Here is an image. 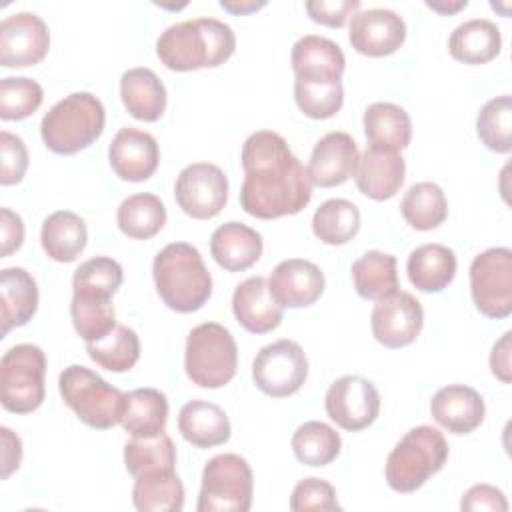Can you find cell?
Listing matches in <instances>:
<instances>
[{
	"mask_svg": "<svg viewBox=\"0 0 512 512\" xmlns=\"http://www.w3.org/2000/svg\"><path fill=\"white\" fill-rule=\"evenodd\" d=\"M0 152H2V170H0V184L10 186L18 184L28 168V150L20 136L2 130L0 132Z\"/></svg>",
	"mask_w": 512,
	"mask_h": 512,
	"instance_id": "obj_47",
	"label": "cell"
},
{
	"mask_svg": "<svg viewBox=\"0 0 512 512\" xmlns=\"http://www.w3.org/2000/svg\"><path fill=\"white\" fill-rule=\"evenodd\" d=\"M0 238H2V250H0L2 258L16 252L24 242V222L10 208H0Z\"/></svg>",
	"mask_w": 512,
	"mask_h": 512,
	"instance_id": "obj_50",
	"label": "cell"
},
{
	"mask_svg": "<svg viewBox=\"0 0 512 512\" xmlns=\"http://www.w3.org/2000/svg\"><path fill=\"white\" fill-rule=\"evenodd\" d=\"M324 406L332 422L348 432H358L378 418L380 394L370 380L348 374L330 384Z\"/></svg>",
	"mask_w": 512,
	"mask_h": 512,
	"instance_id": "obj_13",
	"label": "cell"
},
{
	"mask_svg": "<svg viewBox=\"0 0 512 512\" xmlns=\"http://www.w3.org/2000/svg\"><path fill=\"white\" fill-rule=\"evenodd\" d=\"M448 460L444 434L428 424L408 430L386 458L384 476L394 492L410 494L438 474Z\"/></svg>",
	"mask_w": 512,
	"mask_h": 512,
	"instance_id": "obj_5",
	"label": "cell"
},
{
	"mask_svg": "<svg viewBox=\"0 0 512 512\" xmlns=\"http://www.w3.org/2000/svg\"><path fill=\"white\" fill-rule=\"evenodd\" d=\"M104 122L106 110L94 94L72 92L44 114L40 136L50 152L72 156L100 138Z\"/></svg>",
	"mask_w": 512,
	"mask_h": 512,
	"instance_id": "obj_4",
	"label": "cell"
},
{
	"mask_svg": "<svg viewBox=\"0 0 512 512\" xmlns=\"http://www.w3.org/2000/svg\"><path fill=\"white\" fill-rule=\"evenodd\" d=\"M360 10V0H310L306 2V12L310 20L330 26L342 28L348 18H352Z\"/></svg>",
	"mask_w": 512,
	"mask_h": 512,
	"instance_id": "obj_48",
	"label": "cell"
},
{
	"mask_svg": "<svg viewBox=\"0 0 512 512\" xmlns=\"http://www.w3.org/2000/svg\"><path fill=\"white\" fill-rule=\"evenodd\" d=\"M348 40L352 48L364 56H390L404 44L406 24L402 16L388 8L358 10L350 18Z\"/></svg>",
	"mask_w": 512,
	"mask_h": 512,
	"instance_id": "obj_16",
	"label": "cell"
},
{
	"mask_svg": "<svg viewBox=\"0 0 512 512\" xmlns=\"http://www.w3.org/2000/svg\"><path fill=\"white\" fill-rule=\"evenodd\" d=\"M38 308V286L24 268H4L0 274V320L2 336L12 328L24 326Z\"/></svg>",
	"mask_w": 512,
	"mask_h": 512,
	"instance_id": "obj_25",
	"label": "cell"
},
{
	"mask_svg": "<svg viewBox=\"0 0 512 512\" xmlns=\"http://www.w3.org/2000/svg\"><path fill=\"white\" fill-rule=\"evenodd\" d=\"M476 134L480 142L498 154L512 150V98L510 94L488 100L476 118Z\"/></svg>",
	"mask_w": 512,
	"mask_h": 512,
	"instance_id": "obj_42",
	"label": "cell"
},
{
	"mask_svg": "<svg viewBox=\"0 0 512 512\" xmlns=\"http://www.w3.org/2000/svg\"><path fill=\"white\" fill-rule=\"evenodd\" d=\"M234 48V30L216 18H196L172 24L156 40L160 62L174 72L216 68L234 54Z\"/></svg>",
	"mask_w": 512,
	"mask_h": 512,
	"instance_id": "obj_2",
	"label": "cell"
},
{
	"mask_svg": "<svg viewBox=\"0 0 512 512\" xmlns=\"http://www.w3.org/2000/svg\"><path fill=\"white\" fill-rule=\"evenodd\" d=\"M184 368L200 388L226 386L238 368V348L230 330L218 322L194 326L186 338Z\"/></svg>",
	"mask_w": 512,
	"mask_h": 512,
	"instance_id": "obj_6",
	"label": "cell"
},
{
	"mask_svg": "<svg viewBox=\"0 0 512 512\" xmlns=\"http://www.w3.org/2000/svg\"><path fill=\"white\" fill-rule=\"evenodd\" d=\"M132 502L140 512H180L184 486L174 470H156L136 476Z\"/></svg>",
	"mask_w": 512,
	"mask_h": 512,
	"instance_id": "obj_34",
	"label": "cell"
},
{
	"mask_svg": "<svg viewBox=\"0 0 512 512\" xmlns=\"http://www.w3.org/2000/svg\"><path fill=\"white\" fill-rule=\"evenodd\" d=\"M292 452L306 466H326L340 454V434L326 422L310 420L296 428L292 436Z\"/></svg>",
	"mask_w": 512,
	"mask_h": 512,
	"instance_id": "obj_38",
	"label": "cell"
},
{
	"mask_svg": "<svg viewBox=\"0 0 512 512\" xmlns=\"http://www.w3.org/2000/svg\"><path fill=\"white\" fill-rule=\"evenodd\" d=\"M430 414L442 428L462 436L482 424L486 406L478 390L464 384H448L432 396Z\"/></svg>",
	"mask_w": 512,
	"mask_h": 512,
	"instance_id": "obj_21",
	"label": "cell"
},
{
	"mask_svg": "<svg viewBox=\"0 0 512 512\" xmlns=\"http://www.w3.org/2000/svg\"><path fill=\"white\" fill-rule=\"evenodd\" d=\"M400 212L414 230H434L448 216V202L444 190L434 182L412 184L402 196Z\"/></svg>",
	"mask_w": 512,
	"mask_h": 512,
	"instance_id": "obj_36",
	"label": "cell"
},
{
	"mask_svg": "<svg viewBox=\"0 0 512 512\" xmlns=\"http://www.w3.org/2000/svg\"><path fill=\"white\" fill-rule=\"evenodd\" d=\"M364 134L370 146L400 152L410 144L412 122L404 108L392 102H374L364 112Z\"/></svg>",
	"mask_w": 512,
	"mask_h": 512,
	"instance_id": "obj_32",
	"label": "cell"
},
{
	"mask_svg": "<svg viewBox=\"0 0 512 512\" xmlns=\"http://www.w3.org/2000/svg\"><path fill=\"white\" fill-rule=\"evenodd\" d=\"M152 276L160 300L180 314L200 310L212 294L210 272L198 248L188 242L166 244L154 256Z\"/></svg>",
	"mask_w": 512,
	"mask_h": 512,
	"instance_id": "obj_3",
	"label": "cell"
},
{
	"mask_svg": "<svg viewBox=\"0 0 512 512\" xmlns=\"http://www.w3.org/2000/svg\"><path fill=\"white\" fill-rule=\"evenodd\" d=\"M510 350H512V332H504L502 338L492 346V352H490V370L504 384H510V380H512Z\"/></svg>",
	"mask_w": 512,
	"mask_h": 512,
	"instance_id": "obj_51",
	"label": "cell"
},
{
	"mask_svg": "<svg viewBox=\"0 0 512 512\" xmlns=\"http://www.w3.org/2000/svg\"><path fill=\"white\" fill-rule=\"evenodd\" d=\"M470 294L476 308L494 320L512 312V252L488 248L470 264Z\"/></svg>",
	"mask_w": 512,
	"mask_h": 512,
	"instance_id": "obj_10",
	"label": "cell"
},
{
	"mask_svg": "<svg viewBox=\"0 0 512 512\" xmlns=\"http://www.w3.org/2000/svg\"><path fill=\"white\" fill-rule=\"evenodd\" d=\"M86 240L84 220L70 210H56L42 222L40 242L46 256L54 262H74L86 248Z\"/></svg>",
	"mask_w": 512,
	"mask_h": 512,
	"instance_id": "obj_31",
	"label": "cell"
},
{
	"mask_svg": "<svg viewBox=\"0 0 512 512\" xmlns=\"http://www.w3.org/2000/svg\"><path fill=\"white\" fill-rule=\"evenodd\" d=\"M174 196L184 214L208 220L222 212L228 200V178L210 162H194L182 168L174 184Z\"/></svg>",
	"mask_w": 512,
	"mask_h": 512,
	"instance_id": "obj_12",
	"label": "cell"
},
{
	"mask_svg": "<svg viewBox=\"0 0 512 512\" xmlns=\"http://www.w3.org/2000/svg\"><path fill=\"white\" fill-rule=\"evenodd\" d=\"M352 282L358 296L364 300H382L400 290L396 256L378 250H368L352 264Z\"/></svg>",
	"mask_w": 512,
	"mask_h": 512,
	"instance_id": "obj_33",
	"label": "cell"
},
{
	"mask_svg": "<svg viewBox=\"0 0 512 512\" xmlns=\"http://www.w3.org/2000/svg\"><path fill=\"white\" fill-rule=\"evenodd\" d=\"M50 48L46 22L32 12H16L0 24V66L26 68L44 60Z\"/></svg>",
	"mask_w": 512,
	"mask_h": 512,
	"instance_id": "obj_14",
	"label": "cell"
},
{
	"mask_svg": "<svg viewBox=\"0 0 512 512\" xmlns=\"http://www.w3.org/2000/svg\"><path fill=\"white\" fill-rule=\"evenodd\" d=\"M324 272L310 260H282L268 278V288L282 308H306L324 292Z\"/></svg>",
	"mask_w": 512,
	"mask_h": 512,
	"instance_id": "obj_18",
	"label": "cell"
},
{
	"mask_svg": "<svg viewBox=\"0 0 512 512\" xmlns=\"http://www.w3.org/2000/svg\"><path fill=\"white\" fill-rule=\"evenodd\" d=\"M124 280L122 266L108 256H96L82 262L72 276L74 294L112 298Z\"/></svg>",
	"mask_w": 512,
	"mask_h": 512,
	"instance_id": "obj_43",
	"label": "cell"
},
{
	"mask_svg": "<svg viewBox=\"0 0 512 512\" xmlns=\"http://www.w3.org/2000/svg\"><path fill=\"white\" fill-rule=\"evenodd\" d=\"M178 430L196 448L220 446L228 442L232 432L226 412L206 400H190L180 408Z\"/></svg>",
	"mask_w": 512,
	"mask_h": 512,
	"instance_id": "obj_27",
	"label": "cell"
},
{
	"mask_svg": "<svg viewBox=\"0 0 512 512\" xmlns=\"http://www.w3.org/2000/svg\"><path fill=\"white\" fill-rule=\"evenodd\" d=\"M42 86L26 76H8L0 82V118L24 120L42 104Z\"/></svg>",
	"mask_w": 512,
	"mask_h": 512,
	"instance_id": "obj_45",
	"label": "cell"
},
{
	"mask_svg": "<svg viewBox=\"0 0 512 512\" xmlns=\"http://www.w3.org/2000/svg\"><path fill=\"white\" fill-rule=\"evenodd\" d=\"M360 230V210L354 202L344 198H330L322 202L312 216L314 236L330 246L350 242Z\"/></svg>",
	"mask_w": 512,
	"mask_h": 512,
	"instance_id": "obj_37",
	"label": "cell"
},
{
	"mask_svg": "<svg viewBox=\"0 0 512 512\" xmlns=\"http://www.w3.org/2000/svg\"><path fill=\"white\" fill-rule=\"evenodd\" d=\"M254 476L250 464L238 454H218L202 470L198 512H248L252 506Z\"/></svg>",
	"mask_w": 512,
	"mask_h": 512,
	"instance_id": "obj_9",
	"label": "cell"
},
{
	"mask_svg": "<svg viewBox=\"0 0 512 512\" xmlns=\"http://www.w3.org/2000/svg\"><path fill=\"white\" fill-rule=\"evenodd\" d=\"M220 6L226 10V12H232V14H250V12H256L260 8L266 6V2H256V0H222Z\"/></svg>",
	"mask_w": 512,
	"mask_h": 512,
	"instance_id": "obj_53",
	"label": "cell"
},
{
	"mask_svg": "<svg viewBox=\"0 0 512 512\" xmlns=\"http://www.w3.org/2000/svg\"><path fill=\"white\" fill-rule=\"evenodd\" d=\"M176 446L168 434L152 438H132L124 446V466L136 478L146 472L174 470Z\"/></svg>",
	"mask_w": 512,
	"mask_h": 512,
	"instance_id": "obj_41",
	"label": "cell"
},
{
	"mask_svg": "<svg viewBox=\"0 0 512 512\" xmlns=\"http://www.w3.org/2000/svg\"><path fill=\"white\" fill-rule=\"evenodd\" d=\"M70 316L76 334L84 342H96L116 328V312L112 298L74 294L70 302Z\"/></svg>",
	"mask_w": 512,
	"mask_h": 512,
	"instance_id": "obj_40",
	"label": "cell"
},
{
	"mask_svg": "<svg viewBox=\"0 0 512 512\" xmlns=\"http://www.w3.org/2000/svg\"><path fill=\"white\" fill-rule=\"evenodd\" d=\"M294 100L300 112L312 120L332 118L344 102L342 80L338 82H306L294 80Z\"/></svg>",
	"mask_w": 512,
	"mask_h": 512,
	"instance_id": "obj_44",
	"label": "cell"
},
{
	"mask_svg": "<svg viewBox=\"0 0 512 512\" xmlns=\"http://www.w3.org/2000/svg\"><path fill=\"white\" fill-rule=\"evenodd\" d=\"M426 6L438 14H456L458 10L466 8L468 2L466 0H456V2H446V0H438V2H432V0H426Z\"/></svg>",
	"mask_w": 512,
	"mask_h": 512,
	"instance_id": "obj_54",
	"label": "cell"
},
{
	"mask_svg": "<svg viewBox=\"0 0 512 512\" xmlns=\"http://www.w3.org/2000/svg\"><path fill=\"white\" fill-rule=\"evenodd\" d=\"M358 160V146L350 134L328 132L316 142L306 170L312 186L332 188L344 184L356 174Z\"/></svg>",
	"mask_w": 512,
	"mask_h": 512,
	"instance_id": "obj_17",
	"label": "cell"
},
{
	"mask_svg": "<svg viewBox=\"0 0 512 512\" xmlns=\"http://www.w3.org/2000/svg\"><path fill=\"white\" fill-rule=\"evenodd\" d=\"M46 354L36 344H16L0 360V400L4 410L30 414L44 402Z\"/></svg>",
	"mask_w": 512,
	"mask_h": 512,
	"instance_id": "obj_8",
	"label": "cell"
},
{
	"mask_svg": "<svg viewBox=\"0 0 512 512\" xmlns=\"http://www.w3.org/2000/svg\"><path fill=\"white\" fill-rule=\"evenodd\" d=\"M424 324L420 302L404 290L394 292L374 304L370 326L374 338L386 348H402L412 344Z\"/></svg>",
	"mask_w": 512,
	"mask_h": 512,
	"instance_id": "obj_15",
	"label": "cell"
},
{
	"mask_svg": "<svg viewBox=\"0 0 512 512\" xmlns=\"http://www.w3.org/2000/svg\"><path fill=\"white\" fill-rule=\"evenodd\" d=\"M262 248V236L242 222H226L210 236V254L228 272H242L254 266L262 256Z\"/></svg>",
	"mask_w": 512,
	"mask_h": 512,
	"instance_id": "obj_24",
	"label": "cell"
},
{
	"mask_svg": "<svg viewBox=\"0 0 512 512\" xmlns=\"http://www.w3.org/2000/svg\"><path fill=\"white\" fill-rule=\"evenodd\" d=\"M232 312L250 334H268L282 322L284 308L274 300L268 280L252 276L240 282L232 294Z\"/></svg>",
	"mask_w": 512,
	"mask_h": 512,
	"instance_id": "obj_20",
	"label": "cell"
},
{
	"mask_svg": "<svg viewBox=\"0 0 512 512\" xmlns=\"http://www.w3.org/2000/svg\"><path fill=\"white\" fill-rule=\"evenodd\" d=\"M456 254L444 244H422L406 262L408 280L420 292H442L456 276Z\"/></svg>",
	"mask_w": 512,
	"mask_h": 512,
	"instance_id": "obj_30",
	"label": "cell"
},
{
	"mask_svg": "<svg viewBox=\"0 0 512 512\" xmlns=\"http://www.w3.org/2000/svg\"><path fill=\"white\" fill-rule=\"evenodd\" d=\"M86 352L90 360L108 372H128L140 358V340L132 328L116 324L102 340L86 342Z\"/></svg>",
	"mask_w": 512,
	"mask_h": 512,
	"instance_id": "obj_39",
	"label": "cell"
},
{
	"mask_svg": "<svg viewBox=\"0 0 512 512\" xmlns=\"http://www.w3.org/2000/svg\"><path fill=\"white\" fill-rule=\"evenodd\" d=\"M122 104L130 116L156 122L166 110V88L150 68H130L120 78Z\"/></svg>",
	"mask_w": 512,
	"mask_h": 512,
	"instance_id": "obj_28",
	"label": "cell"
},
{
	"mask_svg": "<svg viewBox=\"0 0 512 512\" xmlns=\"http://www.w3.org/2000/svg\"><path fill=\"white\" fill-rule=\"evenodd\" d=\"M308 376V360L302 346L282 338L260 348L252 362V380L264 394L286 398L296 394Z\"/></svg>",
	"mask_w": 512,
	"mask_h": 512,
	"instance_id": "obj_11",
	"label": "cell"
},
{
	"mask_svg": "<svg viewBox=\"0 0 512 512\" xmlns=\"http://www.w3.org/2000/svg\"><path fill=\"white\" fill-rule=\"evenodd\" d=\"M58 388L64 404L90 428L108 430L120 422L124 394L86 366L62 370Z\"/></svg>",
	"mask_w": 512,
	"mask_h": 512,
	"instance_id": "obj_7",
	"label": "cell"
},
{
	"mask_svg": "<svg viewBox=\"0 0 512 512\" xmlns=\"http://www.w3.org/2000/svg\"><path fill=\"white\" fill-rule=\"evenodd\" d=\"M168 400L156 388H136L124 394L120 424L132 438H152L164 432Z\"/></svg>",
	"mask_w": 512,
	"mask_h": 512,
	"instance_id": "obj_26",
	"label": "cell"
},
{
	"mask_svg": "<svg viewBox=\"0 0 512 512\" xmlns=\"http://www.w3.org/2000/svg\"><path fill=\"white\" fill-rule=\"evenodd\" d=\"M244 182L240 206L260 220H274L302 212L312 198V180L306 166L292 154L288 142L272 132L258 130L242 144Z\"/></svg>",
	"mask_w": 512,
	"mask_h": 512,
	"instance_id": "obj_1",
	"label": "cell"
},
{
	"mask_svg": "<svg viewBox=\"0 0 512 512\" xmlns=\"http://www.w3.org/2000/svg\"><path fill=\"white\" fill-rule=\"evenodd\" d=\"M292 70L296 80L338 82L342 80L346 58L342 48L330 38L308 34L292 46Z\"/></svg>",
	"mask_w": 512,
	"mask_h": 512,
	"instance_id": "obj_22",
	"label": "cell"
},
{
	"mask_svg": "<svg viewBox=\"0 0 512 512\" xmlns=\"http://www.w3.org/2000/svg\"><path fill=\"white\" fill-rule=\"evenodd\" d=\"M108 160L120 180L144 182L158 168L160 148L152 134L128 126L118 130L112 138Z\"/></svg>",
	"mask_w": 512,
	"mask_h": 512,
	"instance_id": "obj_19",
	"label": "cell"
},
{
	"mask_svg": "<svg viewBox=\"0 0 512 512\" xmlns=\"http://www.w3.org/2000/svg\"><path fill=\"white\" fill-rule=\"evenodd\" d=\"M116 222L124 236L134 240H148L164 228L166 206L156 194L138 192L122 200L116 212Z\"/></svg>",
	"mask_w": 512,
	"mask_h": 512,
	"instance_id": "obj_35",
	"label": "cell"
},
{
	"mask_svg": "<svg viewBox=\"0 0 512 512\" xmlns=\"http://www.w3.org/2000/svg\"><path fill=\"white\" fill-rule=\"evenodd\" d=\"M404 174L406 164L400 152L368 146L358 160L354 178L364 196L382 202L396 196L404 184Z\"/></svg>",
	"mask_w": 512,
	"mask_h": 512,
	"instance_id": "obj_23",
	"label": "cell"
},
{
	"mask_svg": "<svg viewBox=\"0 0 512 512\" xmlns=\"http://www.w3.org/2000/svg\"><path fill=\"white\" fill-rule=\"evenodd\" d=\"M2 432V478H8L14 470H18L22 460V442L20 438L6 426L0 428Z\"/></svg>",
	"mask_w": 512,
	"mask_h": 512,
	"instance_id": "obj_52",
	"label": "cell"
},
{
	"mask_svg": "<svg viewBox=\"0 0 512 512\" xmlns=\"http://www.w3.org/2000/svg\"><path fill=\"white\" fill-rule=\"evenodd\" d=\"M290 510L294 512H328V510H340V504L336 500V490L330 482L310 476L300 480L290 496Z\"/></svg>",
	"mask_w": 512,
	"mask_h": 512,
	"instance_id": "obj_46",
	"label": "cell"
},
{
	"mask_svg": "<svg viewBox=\"0 0 512 512\" xmlns=\"http://www.w3.org/2000/svg\"><path fill=\"white\" fill-rule=\"evenodd\" d=\"M500 28L486 18H472L454 28L448 38V52L464 64H486L500 54Z\"/></svg>",
	"mask_w": 512,
	"mask_h": 512,
	"instance_id": "obj_29",
	"label": "cell"
},
{
	"mask_svg": "<svg viewBox=\"0 0 512 512\" xmlns=\"http://www.w3.org/2000/svg\"><path fill=\"white\" fill-rule=\"evenodd\" d=\"M462 510L476 512V510H490V512H506L508 502L500 488L490 484H476L468 488L460 502Z\"/></svg>",
	"mask_w": 512,
	"mask_h": 512,
	"instance_id": "obj_49",
	"label": "cell"
}]
</instances>
